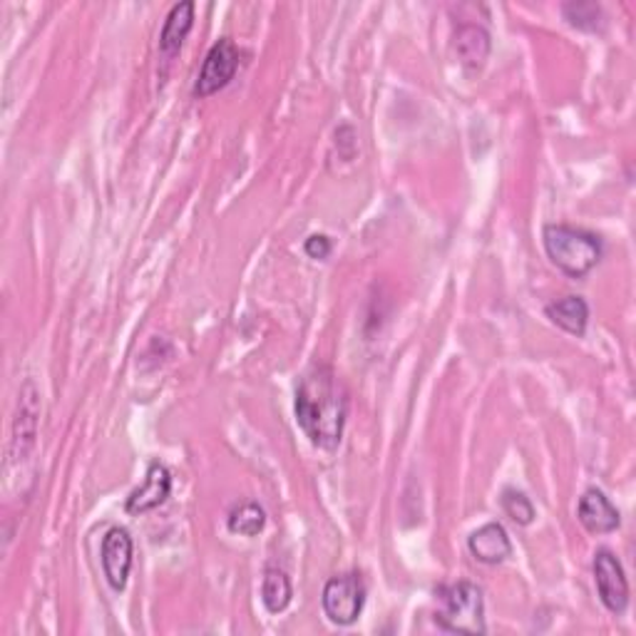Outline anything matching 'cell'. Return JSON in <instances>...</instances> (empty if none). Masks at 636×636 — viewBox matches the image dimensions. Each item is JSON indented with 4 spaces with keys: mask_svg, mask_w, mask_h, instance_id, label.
Segmentation results:
<instances>
[{
    "mask_svg": "<svg viewBox=\"0 0 636 636\" xmlns=\"http://www.w3.org/2000/svg\"><path fill=\"white\" fill-rule=\"evenodd\" d=\"M349 418V393L329 366L308 368L296 390V423L321 451H336Z\"/></svg>",
    "mask_w": 636,
    "mask_h": 636,
    "instance_id": "1",
    "label": "cell"
},
{
    "mask_svg": "<svg viewBox=\"0 0 636 636\" xmlns=\"http://www.w3.org/2000/svg\"><path fill=\"white\" fill-rule=\"evenodd\" d=\"M563 13L567 18V23L572 27H579V31L587 33H602L604 31V11L602 5L597 3H565Z\"/></svg>",
    "mask_w": 636,
    "mask_h": 636,
    "instance_id": "17",
    "label": "cell"
},
{
    "mask_svg": "<svg viewBox=\"0 0 636 636\" xmlns=\"http://www.w3.org/2000/svg\"><path fill=\"white\" fill-rule=\"evenodd\" d=\"M453 48H455V55H457V60H461L463 68L482 70L485 63H488V58H490V50H492L490 33L477 23H463L455 31Z\"/></svg>",
    "mask_w": 636,
    "mask_h": 636,
    "instance_id": "11",
    "label": "cell"
},
{
    "mask_svg": "<svg viewBox=\"0 0 636 636\" xmlns=\"http://www.w3.org/2000/svg\"><path fill=\"white\" fill-rule=\"evenodd\" d=\"M594 584L602 604L612 614H624L629 606V582H626L624 567L610 549H600L594 555Z\"/></svg>",
    "mask_w": 636,
    "mask_h": 636,
    "instance_id": "7",
    "label": "cell"
},
{
    "mask_svg": "<svg viewBox=\"0 0 636 636\" xmlns=\"http://www.w3.org/2000/svg\"><path fill=\"white\" fill-rule=\"evenodd\" d=\"M304 251H306L308 257L318 259V261L329 259V254H331V239L323 237V234H314V237L306 239Z\"/></svg>",
    "mask_w": 636,
    "mask_h": 636,
    "instance_id": "19",
    "label": "cell"
},
{
    "mask_svg": "<svg viewBox=\"0 0 636 636\" xmlns=\"http://www.w3.org/2000/svg\"><path fill=\"white\" fill-rule=\"evenodd\" d=\"M102 569L110 587L115 592H123L133 569V537L125 527H112L105 540H102Z\"/></svg>",
    "mask_w": 636,
    "mask_h": 636,
    "instance_id": "8",
    "label": "cell"
},
{
    "mask_svg": "<svg viewBox=\"0 0 636 636\" xmlns=\"http://www.w3.org/2000/svg\"><path fill=\"white\" fill-rule=\"evenodd\" d=\"M41 413H43V400L41 390L33 381H25L18 393V406L11 430V445H8V473L18 465H33V457L37 451V433H41Z\"/></svg>",
    "mask_w": 636,
    "mask_h": 636,
    "instance_id": "4",
    "label": "cell"
},
{
    "mask_svg": "<svg viewBox=\"0 0 636 636\" xmlns=\"http://www.w3.org/2000/svg\"><path fill=\"white\" fill-rule=\"evenodd\" d=\"M321 604L329 622L333 624L351 626L353 622H359L363 606H366V584H363V577L349 572L329 579L323 587Z\"/></svg>",
    "mask_w": 636,
    "mask_h": 636,
    "instance_id": "5",
    "label": "cell"
},
{
    "mask_svg": "<svg viewBox=\"0 0 636 636\" xmlns=\"http://www.w3.org/2000/svg\"><path fill=\"white\" fill-rule=\"evenodd\" d=\"M264 525H266V512L257 502L237 504V508L229 512V520H227L229 532L241 537H257L259 532L264 530Z\"/></svg>",
    "mask_w": 636,
    "mask_h": 636,
    "instance_id": "16",
    "label": "cell"
},
{
    "mask_svg": "<svg viewBox=\"0 0 636 636\" xmlns=\"http://www.w3.org/2000/svg\"><path fill=\"white\" fill-rule=\"evenodd\" d=\"M438 600H441L443 610L438 612L435 622L443 626L445 632L453 634H485V602L480 587L473 582H457L451 587L438 589Z\"/></svg>",
    "mask_w": 636,
    "mask_h": 636,
    "instance_id": "3",
    "label": "cell"
},
{
    "mask_svg": "<svg viewBox=\"0 0 636 636\" xmlns=\"http://www.w3.org/2000/svg\"><path fill=\"white\" fill-rule=\"evenodd\" d=\"M241 53L234 41L229 37H222L219 43H214L207 58L202 63V70L196 75L194 82V95L196 98H209L214 92H219L229 86L234 80V75L239 70Z\"/></svg>",
    "mask_w": 636,
    "mask_h": 636,
    "instance_id": "6",
    "label": "cell"
},
{
    "mask_svg": "<svg viewBox=\"0 0 636 636\" xmlns=\"http://www.w3.org/2000/svg\"><path fill=\"white\" fill-rule=\"evenodd\" d=\"M194 25V3L192 0H184V3H177L167 21L162 25V33H159V53L162 58L170 63L177 53L182 50V45L186 41Z\"/></svg>",
    "mask_w": 636,
    "mask_h": 636,
    "instance_id": "13",
    "label": "cell"
},
{
    "mask_svg": "<svg viewBox=\"0 0 636 636\" xmlns=\"http://www.w3.org/2000/svg\"><path fill=\"white\" fill-rule=\"evenodd\" d=\"M542 245L552 264L572 279H584L600 264L604 251L597 234L569 224H547L542 231Z\"/></svg>",
    "mask_w": 636,
    "mask_h": 636,
    "instance_id": "2",
    "label": "cell"
},
{
    "mask_svg": "<svg viewBox=\"0 0 636 636\" xmlns=\"http://www.w3.org/2000/svg\"><path fill=\"white\" fill-rule=\"evenodd\" d=\"M467 549L482 565H500L512 555V542L500 522H488L467 537Z\"/></svg>",
    "mask_w": 636,
    "mask_h": 636,
    "instance_id": "12",
    "label": "cell"
},
{
    "mask_svg": "<svg viewBox=\"0 0 636 636\" xmlns=\"http://www.w3.org/2000/svg\"><path fill=\"white\" fill-rule=\"evenodd\" d=\"M172 492V473L167 470V465L162 463H149L145 482L129 492V498L125 502V510L129 514H143L164 504V500L170 498Z\"/></svg>",
    "mask_w": 636,
    "mask_h": 636,
    "instance_id": "9",
    "label": "cell"
},
{
    "mask_svg": "<svg viewBox=\"0 0 636 636\" xmlns=\"http://www.w3.org/2000/svg\"><path fill=\"white\" fill-rule=\"evenodd\" d=\"M577 520L582 522V527L587 532H592V535H610V532L620 530L622 525L620 510H616L612 500L597 488H589L582 498H579Z\"/></svg>",
    "mask_w": 636,
    "mask_h": 636,
    "instance_id": "10",
    "label": "cell"
},
{
    "mask_svg": "<svg viewBox=\"0 0 636 636\" xmlns=\"http://www.w3.org/2000/svg\"><path fill=\"white\" fill-rule=\"evenodd\" d=\"M502 510L514 522V525L527 527V525H532V520H535V504L530 502L525 492L504 490L502 492Z\"/></svg>",
    "mask_w": 636,
    "mask_h": 636,
    "instance_id": "18",
    "label": "cell"
},
{
    "mask_svg": "<svg viewBox=\"0 0 636 636\" xmlns=\"http://www.w3.org/2000/svg\"><path fill=\"white\" fill-rule=\"evenodd\" d=\"M294 587L292 579L284 572V569L269 567L264 572V584H261V600L271 614H282L288 604H292Z\"/></svg>",
    "mask_w": 636,
    "mask_h": 636,
    "instance_id": "15",
    "label": "cell"
},
{
    "mask_svg": "<svg viewBox=\"0 0 636 636\" xmlns=\"http://www.w3.org/2000/svg\"><path fill=\"white\" fill-rule=\"evenodd\" d=\"M545 314L552 323H557L559 329L572 333V336H584L587 323H589V306L582 296H565L557 298V302L547 304Z\"/></svg>",
    "mask_w": 636,
    "mask_h": 636,
    "instance_id": "14",
    "label": "cell"
}]
</instances>
